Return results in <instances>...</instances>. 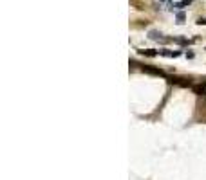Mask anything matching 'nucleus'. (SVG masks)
<instances>
[{
    "label": "nucleus",
    "instance_id": "1",
    "mask_svg": "<svg viewBox=\"0 0 206 180\" xmlns=\"http://www.w3.org/2000/svg\"><path fill=\"white\" fill-rule=\"evenodd\" d=\"M143 72H148V74H154V76H163V78H168L165 72L161 70V69H155V67H148V65H141L139 67Z\"/></svg>",
    "mask_w": 206,
    "mask_h": 180
},
{
    "label": "nucleus",
    "instance_id": "2",
    "mask_svg": "<svg viewBox=\"0 0 206 180\" xmlns=\"http://www.w3.org/2000/svg\"><path fill=\"white\" fill-rule=\"evenodd\" d=\"M159 56H165V58H177V56H181V50L163 49V50H159Z\"/></svg>",
    "mask_w": 206,
    "mask_h": 180
},
{
    "label": "nucleus",
    "instance_id": "3",
    "mask_svg": "<svg viewBox=\"0 0 206 180\" xmlns=\"http://www.w3.org/2000/svg\"><path fill=\"white\" fill-rule=\"evenodd\" d=\"M138 52H139L141 56H148V58L159 56V50H155V49H138Z\"/></svg>",
    "mask_w": 206,
    "mask_h": 180
},
{
    "label": "nucleus",
    "instance_id": "4",
    "mask_svg": "<svg viewBox=\"0 0 206 180\" xmlns=\"http://www.w3.org/2000/svg\"><path fill=\"white\" fill-rule=\"evenodd\" d=\"M192 90H193V94H197V95H206V81L201 83V85H193Z\"/></svg>",
    "mask_w": 206,
    "mask_h": 180
},
{
    "label": "nucleus",
    "instance_id": "5",
    "mask_svg": "<svg viewBox=\"0 0 206 180\" xmlns=\"http://www.w3.org/2000/svg\"><path fill=\"white\" fill-rule=\"evenodd\" d=\"M148 38H150V40H155V42H161L163 34L159 31H150V33H148Z\"/></svg>",
    "mask_w": 206,
    "mask_h": 180
},
{
    "label": "nucleus",
    "instance_id": "6",
    "mask_svg": "<svg viewBox=\"0 0 206 180\" xmlns=\"http://www.w3.org/2000/svg\"><path fill=\"white\" fill-rule=\"evenodd\" d=\"M174 43H177V45H188V43H192V42L186 40V38H174Z\"/></svg>",
    "mask_w": 206,
    "mask_h": 180
},
{
    "label": "nucleus",
    "instance_id": "7",
    "mask_svg": "<svg viewBox=\"0 0 206 180\" xmlns=\"http://www.w3.org/2000/svg\"><path fill=\"white\" fill-rule=\"evenodd\" d=\"M184 18H186V16H184L183 11H177V13H176V20H177V23H184Z\"/></svg>",
    "mask_w": 206,
    "mask_h": 180
},
{
    "label": "nucleus",
    "instance_id": "8",
    "mask_svg": "<svg viewBox=\"0 0 206 180\" xmlns=\"http://www.w3.org/2000/svg\"><path fill=\"white\" fill-rule=\"evenodd\" d=\"M197 23H199V25H206V16H204V18H199Z\"/></svg>",
    "mask_w": 206,
    "mask_h": 180
},
{
    "label": "nucleus",
    "instance_id": "9",
    "mask_svg": "<svg viewBox=\"0 0 206 180\" xmlns=\"http://www.w3.org/2000/svg\"><path fill=\"white\" fill-rule=\"evenodd\" d=\"M195 56V54H193V52H192V50H186V58H188V59H192V58Z\"/></svg>",
    "mask_w": 206,
    "mask_h": 180
},
{
    "label": "nucleus",
    "instance_id": "10",
    "mask_svg": "<svg viewBox=\"0 0 206 180\" xmlns=\"http://www.w3.org/2000/svg\"><path fill=\"white\" fill-rule=\"evenodd\" d=\"M159 2H168V0H159Z\"/></svg>",
    "mask_w": 206,
    "mask_h": 180
}]
</instances>
